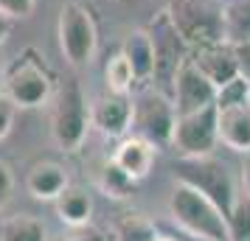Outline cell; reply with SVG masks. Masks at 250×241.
I'll use <instances>...</instances> for the list:
<instances>
[{
  "label": "cell",
  "instance_id": "6da1fadb",
  "mask_svg": "<svg viewBox=\"0 0 250 241\" xmlns=\"http://www.w3.org/2000/svg\"><path fill=\"white\" fill-rule=\"evenodd\" d=\"M169 213L171 222L191 239H216V241H230L228 236V216L219 207L200 194L197 188L186 183H177L169 199Z\"/></svg>",
  "mask_w": 250,
  "mask_h": 241
},
{
  "label": "cell",
  "instance_id": "7a4b0ae2",
  "mask_svg": "<svg viewBox=\"0 0 250 241\" xmlns=\"http://www.w3.org/2000/svg\"><path fill=\"white\" fill-rule=\"evenodd\" d=\"M90 107L76 79H65L59 84L51 107V138L62 151H76L90 129Z\"/></svg>",
  "mask_w": 250,
  "mask_h": 241
},
{
  "label": "cell",
  "instance_id": "3957f363",
  "mask_svg": "<svg viewBox=\"0 0 250 241\" xmlns=\"http://www.w3.org/2000/svg\"><path fill=\"white\" fill-rule=\"evenodd\" d=\"M146 31L152 37V45H155V76H152V87H158L160 93H166L171 98L174 95L177 73H180L183 62L188 59L191 48L186 45V39L180 37L177 25L171 23V17L166 9L152 17V23H149Z\"/></svg>",
  "mask_w": 250,
  "mask_h": 241
},
{
  "label": "cell",
  "instance_id": "277c9868",
  "mask_svg": "<svg viewBox=\"0 0 250 241\" xmlns=\"http://www.w3.org/2000/svg\"><path fill=\"white\" fill-rule=\"evenodd\" d=\"M166 12L188 48L214 45L225 39L222 6L214 0H169Z\"/></svg>",
  "mask_w": 250,
  "mask_h": 241
},
{
  "label": "cell",
  "instance_id": "5b68a950",
  "mask_svg": "<svg viewBox=\"0 0 250 241\" xmlns=\"http://www.w3.org/2000/svg\"><path fill=\"white\" fill-rule=\"evenodd\" d=\"M174 177H177V183H186L197 188L200 194H205L225 216L230 213V207H233L239 196L233 177L225 168V163L214 160L211 154H205V157H180L177 166H174Z\"/></svg>",
  "mask_w": 250,
  "mask_h": 241
},
{
  "label": "cell",
  "instance_id": "8992f818",
  "mask_svg": "<svg viewBox=\"0 0 250 241\" xmlns=\"http://www.w3.org/2000/svg\"><path fill=\"white\" fill-rule=\"evenodd\" d=\"M99 45V31L87 6L70 0L59 12V48L73 68L90 65Z\"/></svg>",
  "mask_w": 250,
  "mask_h": 241
},
{
  "label": "cell",
  "instance_id": "52a82bcc",
  "mask_svg": "<svg viewBox=\"0 0 250 241\" xmlns=\"http://www.w3.org/2000/svg\"><path fill=\"white\" fill-rule=\"evenodd\" d=\"M6 95L17 104V110H34L51 98L54 79L48 68L37 59L34 51H25L23 56L6 70Z\"/></svg>",
  "mask_w": 250,
  "mask_h": 241
},
{
  "label": "cell",
  "instance_id": "ba28073f",
  "mask_svg": "<svg viewBox=\"0 0 250 241\" xmlns=\"http://www.w3.org/2000/svg\"><path fill=\"white\" fill-rule=\"evenodd\" d=\"M216 143H219V110H216V104L177 115L171 146L183 157H205L214 151Z\"/></svg>",
  "mask_w": 250,
  "mask_h": 241
},
{
  "label": "cell",
  "instance_id": "9c48e42d",
  "mask_svg": "<svg viewBox=\"0 0 250 241\" xmlns=\"http://www.w3.org/2000/svg\"><path fill=\"white\" fill-rule=\"evenodd\" d=\"M132 124L141 129V138H146L152 146H171L174 127H177L174 101L158 87H152L135 101V121Z\"/></svg>",
  "mask_w": 250,
  "mask_h": 241
},
{
  "label": "cell",
  "instance_id": "30bf717a",
  "mask_svg": "<svg viewBox=\"0 0 250 241\" xmlns=\"http://www.w3.org/2000/svg\"><path fill=\"white\" fill-rule=\"evenodd\" d=\"M90 121L107 138H121L135 121V101L129 93H104L90 104Z\"/></svg>",
  "mask_w": 250,
  "mask_h": 241
},
{
  "label": "cell",
  "instance_id": "8fae6325",
  "mask_svg": "<svg viewBox=\"0 0 250 241\" xmlns=\"http://www.w3.org/2000/svg\"><path fill=\"white\" fill-rule=\"evenodd\" d=\"M171 98H174L177 115H186V112H194V110H203L208 104H214L216 101V87H214V81L208 79L191 59H186L180 73H177L174 95H171Z\"/></svg>",
  "mask_w": 250,
  "mask_h": 241
},
{
  "label": "cell",
  "instance_id": "7c38bea8",
  "mask_svg": "<svg viewBox=\"0 0 250 241\" xmlns=\"http://www.w3.org/2000/svg\"><path fill=\"white\" fill-rule=\"evenodd\" d=\"M188 59L203 70L208 79L214 81V87H222L225 81H230V79H236L239 76L236 48H233V42H228V39L214 42V45L191 48Z\"/></svg>",
  "mask_w": 250,
  "mask_h": 241
},
{
  "label": "cell",
  "instance_id": "4fadbf2b",
  "mask_svg": "<svg viewBox=\"0 0 250 241\" xmlns=\"http://www.w3.org/2000/svg\"><path fill=\"white\" fill-rule=\"evenodd\" d=\"M70 185L68 171L65 166H59L54 160H42L34 163L28 174H25V188L34 199H42V202H57V196Z\"/></svg>",
  "mask_w": 250,
  "mask_h": 241
},
{
  "label": "cell",
  "instance_id": "5bb4252c",
  "mask_svg": "<svg viewBox=\"0 0 250 241\" xmlns=\"http://www.w3.org/2000/svg\"><path fill=\"white\" fill-rule=\"evenodd\" d=\"M113 163L138 183V180L146 177L149 168H152V163H155V146L146 138H141V135L124 138L113 151Z\"/></svg>",
  "mask_w": 250,
  "mask_h": 241
},
{
  "label": "cell",
  "instance_id": "9a60e30c",
  "mask_svg": "<svg viewBox=\"0 0 250 241\" xmlns=\"http://www.w3.org/2000/svg\"><path fill=\"white\" fill-rule=\"evenodd\" d=\"M219 143L233 151H250V104L219 110Z\"/></svg>",
  "mask_w": 250,
  "mask_h": 241
},
{
  "label": "cell",
  "instance_id": "2e32d148",
  "mask_svg": "<svg viewBox=\"0 0 250 241\" xmlns=\"http://www.w3.org/2000/svg\"><path fill=\"white\" fill-rule=\"evenodd\" d=\"M121 54L129 59L138 81H152V76H155V45H152V37H149L146 28H138L132 34H126Z\"/></svg>",
  "mask_w": 250,
  "mask_h": 241
},
{
  "label": "cell",
  "instance_id": "e0dca14e",
  "mask_svg": "<svg viewBox=\"0 0 250 241\" xmlns=\"http://www.w3.org/2000/svg\"><path fill=\"white\" fill-rule=\"evenodd\" d=\"M57 216L68 224V227H84L90 224L93 216V196L84 191V188H76V185H68L62 194L57 196Z\"/></svg>",
  "mask_w": 250,
  "mask_h": 241
},
{
  "label": "cell",
  "instance_id": "ac0fdd59",
  "mask_svg": "<svg viewBox=\"0 0 250 241\" xmlns=\"http://www.w3.org/2000/svg\"><path fill=\"white\" fill-rule=\"evenodd\" d=\"M222 20H225L228 42H250V0H225L222 3Z\"/></svg>",
  "mask_w": 250,
  "mask_h": 241
},
{
  "label": "cell",
  "instance_id": "d6986e66",
  "mask_svg": "<svg viewBox=\"0 0 250 241\" xmlns=\"http://www.w3.org/2000/svg\"><path fill=\"white\" fill-rule=\"evenodd\" d=\"M0 241H48V233L37 216L14 213L0 224Z\"/></svg>",
  "mask_w": 250,
  "mask_h": 241
},
{
  "label": "cell",
  "instance_id": "ffe728a7",
  "mask_svg": "<svg viewBox=\"0 0 250 241\" xmlns=\"http://www.w3.org/2000/svg\"><path fill=\"white\" fill-rule=\"evenodd\" d=\"M158 227L144 213H124L115 222V241H158Z\"/></svg>",
  "mask_w": 250,
  "mask_h": 241
},
{
  "label": "cell",
  "instance_id": "44dd1931",
  "mask_svg": "<svg viewBox=\"0 0 250 241\" xmlns=\"http://www.w3.org/2000/svg\"><path fill=\"white\" fill-rule=\"evenodd\" d=\"M135 81H138L135 70H132L129 59H126L121 51H118L115 56H110L107 68H104V84H107V90L110 93H129Z\"/></svg>",
  "mask_w": 250,
  "mask_h": 241
},
{
  "label": "cell",
  "instance_id": "7402d4cb",
  "mask_svg": "<svg viewBox=\"0 0 250 241\" xmlns=\"http://www.w3.org/2000/svg\"><path fill=\"white\" fill-rule=\"evenodd\" d=\"M228 236L230 241H250V196L239 194L228 213Z\"/></svg>",
  "mask_w": 250,
  "mask_h": 241
},
{
  "label": "cell",
  "instance_id": "603a6c76",
  "mask_svg": "<svg viewBox=\"0 0 250 241\" xmlns=\"http://www.w3.org/2000/svg\"><path fill=\"white\" fill-rule=\"evenodd\" d=\"M216 110H228V107H245L250 104V81L245 76L225 81L222 87H216Z\"/></svg>",
  "mask_w": 250,
  "mask_h": 241
},
{
  "label": "cell",
  "instance_id": "cb8c5ba5",
  "mask_svg": "<svg viewBox=\"0 0 250 241\" xmlns=\"http://www.w3.org/2000/svg\"><path fill=\"white\" fill-rule=\"evenodd\" d=\"M99 185H102V191H104L107 196L124 199V196L129 194L132 188H135V180H132L129 174H124L113 160H110V163L102 168V180H99Z\"/></svg>",
  "mask_w": 250,
  "mask_h": 241
},
{
  "label": "cell",
  "instance_id": "d4e9b609",
  "mask_svg": "<svg viewBox=\"0 0 250 241\" xmlns=\"http://www.w3.org/2000/svg\"><path fill=\"white\" fill-rule=\"evenodd\" d=\"M37 0H0V12L6 14L9 20H23L34 12Z\"/></svg>",
  "mask_w": 250,
  "mask_h": 241
},
{
  "label": "cell",
  "instance_id": "484cf974",
  "mask_svg": "<svg viewBox=\"0 0 250 241\" xmlns=\"http://www.w3.org/2000/svg\"><path fill=\"white\" fill-rule=\"evenodd\" d=\"M14 115H17V104H14L6 93H0V140L12 132Z\"/></svg>",
  "mask_w": 250,
  "mask_h": 241
},
{
  "label": "cell",
  "instance_id": "4316f807",
  "mask_svg": "<svg viewBox=\"0 0 250 241\" xmlns=\"http://www.w3.org/2000/svg\"><path fill=\"white\" fill-rule=\"evenodd\" d=\"M57 241H107L99 227H93V224H84V227H70L68 233H62Z\"/></svg>",
  "mask_w": 250,
  "mask_h": 241
},
{
  "label": "cell",
  "instance_id": "83f0119b",
  "mask_svg": "<svg viewBox=\"0 0 250 241\" xmlns=\"http://www.w3.org/2000/svg\"><path fill=\"white\" fill-rule=\"evenodd\" d=\"M14 194V171L6 160H0V207L6 205Z\"/></svg>",
  "mask_w": 250,
  "mask_h": 241
},
{
  "label": "cell",
  "instance_id": "f1b7e54d",
  "mask_svg": "<svg viewBox=\"0 0 250 241\" xmlns=\"http://www.w3.org/2000/svg\"><path fill=\"white\" fill-rule=\"evenodd\" d=\"M236 48V62H239V76L250 81V42H239Z\"/></svg>",
  "mask_w": 250,
  "mask_h": 241
},
{
  "label": "cell",
  "instance_id": "f546056e",
  "mask_svg": "<svg viewBox=\"0 0 250 241\" xmlns=\"http://www.w3.org/2000/svg\"><path fill=\"white\" fill-rule=\"evenodd\" d=\"M239 180H242V188H245V194L250 196V151H245V157H242V168H239Z\"/></svg>",
  "mask_w": 250,
  "mask_h": 241
},
{
  "label": "cell",
  "instance_id": "4dcf8cb0",
  "mask_svg": "<svg viewBox=\"0 0 250 241\" xmlns=\"http://www.w3.org/2000/svg\"><path fill=\"white\" fill-rule=\"evenodd\" d=\"M6 39H9V17L0 12V45H3Z\"/></svg>",
  "mask_w": 250,
  "mask_h": 241
},
{
  "label": "cell",
  "instance_id": "1f68e13d",
  "mask_svg": "<svg viewBox=\"0 0 250 241\" xmlns=\"http://www.w3.org/2000/svg\"><path fill=\"white\" fill-rule=\"evenodd\" d=\"M6 90V65H3V59H0V93Z\"/></svg>",
  "mask_w": 250,
  "mask_h": 241
},
{
  "label": "cell",
  "instance_id": "d6a6232c",
  "mask_svg": "<svg viewBox=\"0 0 250 241\" xmlns=\"http://www.w3.org/2000/svg\"><path fill=\"white\" fill-rule=\"evenodd\" d=\"M188 241H216V239H191V236H188Z\"/></svg>",
  "mask_w": 250,
  "mask_h": 241
},
{
  "label": "cell",
  "instance_id": "836d02e7",
  "mask_svg": "<svg viewBox=\"0 0 250 241\" xmlns=\"http://www.w3.org/2000/svg\"><path fill=\"white\" fill-rule=\"evenodd\" d=\"M158 241H174V239H169V236H160V239Z\"/></svg>",
  "mask_w": 250,
  "mask_h": 241
}]
</instances>
